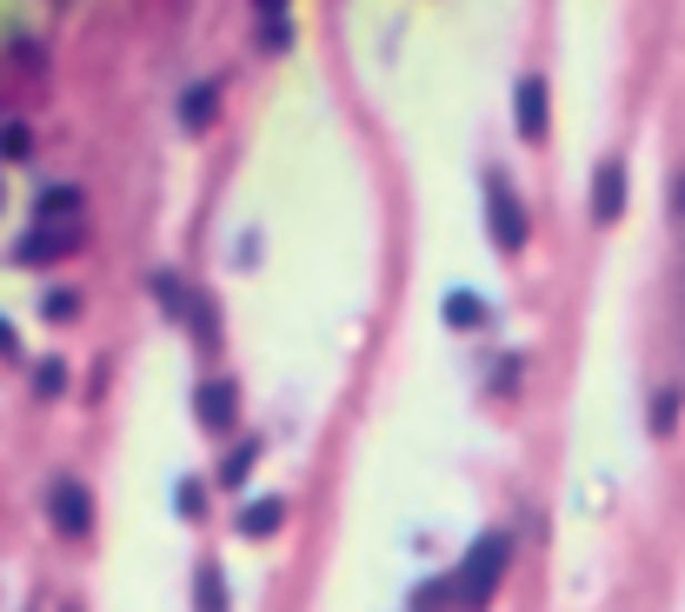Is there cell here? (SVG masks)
<instances>
[{
	"label": "cell",
	"mask_w": 685,
	"mask_h": 612,
	"mask_svg": "<svg viewBox=\"0 0 685 612\" xmlns=\"http://www.w3.org/2000/svg\"><path fill=\"white\" fill-rule=\"evenodd\" d=\"M153 293L167 300V320H180V327L193 333V347H200V353H213V347H220V327H213L206 293H193V287H187V280H173V273H153Z\"/></svg>",
	"instance_id": "7a4b0ae2"
},
{
	"label": "cell",
	"mask_w": 685,
	"mask_h": 612,
	"mask_svg": "<svg viewBox=\"0 0 685 612\" xmlns=\"http://www.w3.org/2000/svg\"><path fill=\"white\" fill-rule=\"evenodd\" d=\"M280 526H286V500H280V493H266V500H253V506L240 513V533H246V540H273Z\"/></svg>",
	"instance_id": "30bf717a"
},
{
	"label": "cell",
	"mask_w": 685,
	"mask_h": 612,
	"mask_svg": "<svg viewBox=\"0 0 685 612\" xmlns=\"http://www.w3.org/2000/svg\"><path fill=\"white\" fill-rule=\"evenodd\" d=\"M40 307H47V320H67V313H73V293H47Z\"/></svg>",
	"instance_id": "ffe728a7"
},
{
	"label": "cell",
	"mask_w": 685,
	"mask_h": 612,
	"mask_svg": "<svg viewBox=\"0 0 685 612\" xmlns=\"http://www.w3.org/2000/svg\"><path fill=\"white\" fill-rule=\"evenodd\" d=\"M67 253V227H27L20 240H13V260L20 267H47V260H60Z\"/></svg>",
	"instance_id": "ba28073f"
},
{
	"label": "cell",
	"mask_w": 685,
	"mask_h": 612,
	"mask_svg": "<svg viewBox=\"0 0 685 612\" xmlns=\"http://www.w3.org/2000/svg\"><path fill=\"white\" fill-rule=\"evenodd\" d=\"M213 113H220V87H213V80H193V87L180 93V127L200 133V127H213Z\"/></svg>",
	"instance_id": "9c48e42d"
},
{
	"label": "cell",
	"mask_w": 685,
	"mask_h": 612,
	"mask_svg": "<svg viewBox=\"0 0 685 612\" xmlns=\"http://www.w3.org/2000/svg\"><path fill=\"white\" fill-rule=\"evenodd\" d=\"M60 387H67V367H60V360H40V373H33V393H40V400H53Z\"/></svg>",
	"instance_id": "2e32d148"
},
{
	"label": "cell",
	"mask_w": 685,
	"mask_h": 612,
	"mask_svg": "<svg viewBox=\"0 0 685 612\" xmlns=\"http://www.w3.org/2000/svg\"><path fill=\"white\" fill-rule=\"evenodd\" d=\"M513 120H520V140H546V120H553V100H546V80L526 73L513 87Z\"/></svg>",
	"instance_id": "5b68a950"
},
{
	"label": "cell",
	"mask_w": 685,
	"mask_h": 612,
	"mask_svg": "<svg viewBox=\"0 0 685 612\" xmlns=\"http://www.w3.org/2000/svg\"><path fill=\"white\" fill-rule=\"evenodd\" d=\"M193 612H226V573H220V560L193 566Z\"/></svg>",
	"instance_id": "8fae6325"
},
{
	"label": "cell",
	"mask_w": 685,
	"mask_h": 612,
	"mask_svg": "<svg viewBox=\"0 0 685 612\" xmlns=\"http://www.w3.org/2000/svg\"><path fill=\"white\" fill-rule=\"evenodd\" d=\"M20 153H27V127L7 120V127H0V160H20Z\"/></svg>",
	"instance_id": "d6986e66"
},
{
	"label": "cell",
	"mask_w": 685,
	"mask_h": 612,
	"mask_svg": "<svg viewBox=\"0 0 685 612\" xmlns=\"http://www.w3.org/2000/svg\"><path fill=\"white\" fill-rule=\"evenodd\" d=\"M67 612H80V606H67Z\"/></svg>",
	"instance_id": "603a6c76"
},
{
	"label": "cell",
	"mask_w": 685,
	"mask_h": 612,
	"mask_svg": "<svg viewBox=\"0 0 685 612\" xmlns=\"http://www.w3.org/2000/svg\"><path fill=\"white\" fill-rule=\"evenodd\" d=\"M673 220H685V167L673 173Z\"/></svg>",
	"instance_id": "44dd1931"
},
{
	"label": "cell",
	"mask_w": 685,
	"mask_h": 612,
	"mask_svg": "<svg viewBox=\"0 0 685 612\" xmlns=\"http://www.w3.org/2000/svg\"><path fill=\"white\" fill-rule=\"evenodd\" d=\"M193 407H200V427H206V433H226V427L240 420V387H233V380H206V387L193 393Z\"/></svg>",
	"instance_id": "52a82bcc"
},
{
	"label": "cell",
	"mask_w": 685,
	"mask_h": 612,
	"mask_svg": "<svg viewBox=\"0 0 685 612\" xmlns=\"http://www.w3.org/2000/svg\"><path fill=\"white\" fill-rule=\"evenodd\" d=\"M673 420H679V393H673V387H666V393H659V400H653V433H659V440H666V433H673Z\"/></svg>",
	"instance_id": "e0dca14e"
},
{
	"label": "cell",
	"mask_w": 685,
	"mask_h": 612,
	"mask_svg": "<svg viewBox=\"0 0 685 612\" xmlns=\"http://www.w3.org/2000/svg\"><path fill=\"white\" fill-rule=\"evenodd\" d=\"M47 520H53L67 540H87V533H93V493H87L80 480L60 473V480L47 486Z\"/></svg>",
	"instance_id": "277c9868"
},
{
	"label": "cell",
	"mask_w": 685,
	"mask_h": 612,
	"mask_svg": "<svg viewBox=\"0 0 685 612\" xmlns=\"http://www.w3.org/2000/svg\"><path fill=\"white\" fill-rule=\"evenodd\" d=\"M446 320H453V327H480V320H486V300L460 287V293H446Z\"/></svg>",
	"instance_id": "5bb4252c"
},
{
	"label": "cell",
	"mask_w": 685,
	"mask_h": 612,
	"mask_svg": "<svg viewBox=\"0 0 685 612\" xmlns=\"http://www.w3.org/2000/svg\"><path fill=\"white\" fill-rule=\"evenodd\" d=\"M173 500H180V513H187V520H200V513H206V493H200V480H180V486H173Z\"/></svg>",
	"instance_id": "ac0fdd59"
},
{
	"label": "cell",
	"mask_w": 685,
	"mask_h": 612,
	"mask_svg": "<svg viewBox=\"0 0 685 612\" xmlns=\"http://www.w3.org/2000/svg\"><path fill=\"white\" fill-rule=\"evenodd\" d=\"M486 227H493V247H500V253H526V233H533V227H526L520 193H513L500 173L486 180Z\"/></svg>",
	"instance_id": "3957f363"
},
{
	"label": "cell",
	"mask_w": 685,
	"mask_h": 612,
	"mask_svg": "<svg viewBox=\"0 0 685 612\" xmlns=\"http://www.w3.org/2000/svg\"><path fill=\"white\" fill-rule=\"evenodd\" d=\"M626 213V160L619 153H606L600 160V173H593V220L600 227H613Z\"/></svg>",
	"instance_id": "8992f818"
},
{
	"label": "cell",
	"mask_w": 685,
	"mask_h": 612,
	"mask_svg": "<svg viewBox=\"0 0 685 612\" xmlns=\"http://www.w3.org/2000/svg\"><path fill=\"white\" fill-rule=\"evenodd\" d=\"M253 460H260V440H240V447L226 453V466H220V486H246V473H253Z\"/></svg>",
	"instance_id": "4fadbf2b"
},
{
	"label": "cell",
	"mask_w": 685,
	"mask_h": 612,
	"mask_svg": "<svg viewBox=\"0 0 685 612\" xmlns=\"http://www.w3.org/2000/svg\"><path fill=\"white\" fill-rule=\"evenodd\" d=\"M33 213H40L33 227H60V220H73V213H80V187H47Z\"/></svg>",
	"instance_id": "7c38bea8"
},
{
	"label": "cell",
	"mask_w": 685,
	"mask_h": 612,
	"mask_svg": "<svg viewBox=\"0 0 685 612\" xmlns=\"http://www.w3.org/2000/svg\"><path fill=\"white\" fill-rule=\"evenodd\" d=\"M253 20H260V47H286V7H253Z\"/></svg>",
	"instance_id": "9a60e30c"
},
{
	"label": "cell",
	"mask_w": 685,
	"mask_h": 612,
	"mask_svg": "<svg viewBox=\"0 0 685 612\" xmlns=\"http://www.w3.org/2000/svg\"><path fill=\"white\" fill-rule=\"evenodd\" d=\"M0 353H13V327L7 320H0Z\"/></svg>",
	"instance_id": "7402d4cb"
},
{
	"label": "cell",
	"mask_w": 685,
	"mask_h": 612,
	"mask_svg": "<svg viewBox=\"0 0 685 612\" xmlns=\"http://www.w3.org/2000/svg\"><path fill=\"white\" fill-rule=\"evenodd\" d=\"M506 560H513V540H506V533H480V540L466 546V560L453 566V600H460V612H480L493 600Z\"/></svg>",
	"instance_id": "6da1fadb"
}]
</instances>
